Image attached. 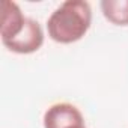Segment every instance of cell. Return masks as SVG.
Returning a JSON list of instances; mask_svg holds the SVG:
<instances>
[{
	"mask_svg": "<svg viewBox=\"0 0 128 128\" xmlns=\"http://www.w3.org/2000/svg\"><path fill=\"white\" fill-rule=\"evenodd\" d=\"M9 51L17 54H30L38 51L44 44V30L41 24L33 20L27 18L24 23L23 30L12 39L2 42Z\"/></svg>",
	"mask_w": 128,
	"mask_h": 128,
	"instance_id": "cell-2",
	"label": "cell"
},
{
	"mask_svg": "<svg viewBox=\"0 0 128 128\" xmlns=\"http://www.w3.org/2000/svg\"><path fill=\"white\" fill-rule=\"evenodd\" d=\"M84 125L82 112L70 102L53 104L44 114V128H70Z\"/></svg>",
	"mask_w": 128,
	"mask_h": 128,
	"instance_id": "cell-3",
	"label": "cell"
},
{
	"mask_svg": "<svg viewBox=\"0 0 128 128\" xmlns=\"http://www.w3.org/2000/svg\"><path fill=\"white\" fill-rule=\"evenodd\" d=\"M102 15L114 26H128V0H102Z\"/></svg>",
	"mask_w": 128,
	"mask_h": 128,
	"instance_id": "cell-5",
	"label": "cell"
},
{
	"mask_svg": "<svg viewBox=\"0 0 128 128\" xmlns=\"http://www.w3.org/2000/svg\"><path fill=\"white\" fill-rule=\"evenodd\" d=\"M70 128H86L84 125H74V126H70Z\"/></svg>",
	"mask_w": 128,
	"mask_h": 128,
	"instance_id": "cell-6",
	"label": "cell"
},
{
	"mask_svg": "<svg viewBox=\"0 0 128 128\" xmlns=\"http://www.w3.org/2000/svg\"><path fill=\"white\" fill-rule=\"evenodd\" d=\"M26 17L23 15L20 6L11 0H5L2 5V24H0V35L2 42L15 38L24 27Z\"/></svg>",
	"mask_w": 128,
	"mask_h": 128,
	"instance_id": "cell-4",
	"label": "cell"
},
{
	"mask_svg": "<svg viewBox=\"0 0 128 128\" xmlns=\"http://www.w3.org/2000/svg\"><path fill=\"white\" fill-rule=\"evenodd\" d=\"M92 23V9L84 0L63 2L48 18V36L59 44H72L80 41Z\"/></svg>",
	"mask_w": 128,
	"mask_h": 128,
	"instance_id": "cell-1",
	"label": "cell"
}]
</instances>
